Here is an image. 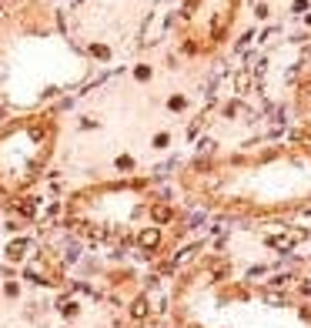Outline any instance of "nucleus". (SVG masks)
Here are the masks:
<instances>
[{
    "mask_svg": "<svg viewBox=\"0 0 311 328\" xmlns=\"http://www.w3.org/2000/svg\"><path fill=\"white\" fill-rule=\"evenodd\" d=\"M157 211H161V198L154 194L151 181L141 178L90 184L74 191L64 204V218L74 231L111 245L137 241L144 228L157 225Z\"/></svg>",
    "mask_w": 311,
    "mask_h": 328,
    "instance_id": "7ed1b4c3",
    "label": "nucleus"
},
{
    "mask_svg": "<svg viewBox=\"0 0 311 328\" xmlns=\"http://www.w3.org/2000/svg\"><path fill=\"white\" fill-rule=\"evenodd\" d=\"M181 191L228 218L268 221L311 211V144H268L184 164Z\"/></svg>",
    "mask_w": 311,
    "mask_h": 328,
    "instance_id": "f257e3e1",
    "label": "nucleus"
},
{
    "mask_svg": "<svg viewBox=\"0 0 311 328\" xmlns=\"http://www.w3.org/2000/svg\"><path fill=\"white\" fill-rule=\"evenodd\" d=\"M241 0H181V40L191 54H218L234 23Z\"/></svg>",
    "mask_w": 311,
    "mask_h": 328,
    "instance_id": "39448f33",
    "label": "nucleus"
},
{
    "mask_svg": "<svg viewBox=\"0 0 311 328\" xmlns=\"http://www.w3.org/2000/svg\"><path fill=\"white\" fill-rule=\"evenodd\" d=\"M295 111H298V121L311 131V67L298 77V87H295Z\"/></svg>",
    "mask_w": 311,
    "mask_h": 328,
    "instance_id": "423d86ee",
    "label": "nucleus"
},
{
    "mask_svg": "<svg viewBox=\"0 0 311 328\" xmlns=\"http://www.w3.org/2000/svg\"><path fill=\"white\" fill-rule=\"evenodd\" d=\"M60 121L54 111H27L0 124V198L13 201L44 181L57 154Z\"/></svg>",
    "mask_w": 311,
    "mask_h": 328,
    "instance_id": "20e7f679",
    "label": "nucleus"
},
{
    "mask_svg": "<svg viewBox=\"0 0 311 328\" xmlns=\"http://www.w3.org/2000/svg\"><path fill=\"white\" fill-rule=\"evenodd\" d=\"M174 328H311V298L238 278L231 258L201 255L171 292Z\"/></svg>",
    "mask_w": 311,
    "mask_h": 328,
    "instance_id": "f03ea898",
    "label": "nucleus"
}]
</instances>
